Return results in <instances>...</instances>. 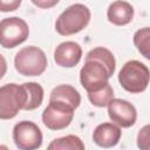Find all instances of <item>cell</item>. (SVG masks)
I'll list each match as a JSON object with an SVG mask.
<instances>
[{"label": "cell", "mask_w": 150, "mask_h": 150, "mask_svg": "<svg viewBox=\"0 0 150 150\" xmlns=\"http://www.w3.org/2000/svg\"><path fill=\"white\" fill-rule=\"evenodd\" d=\"M134 43L137 50L145 59H150V29L149 27H144L135 32Z\"/></svg>", "instance_id": "cell-16"}, {"label": "cell", "mask_w": 150, "mask_h": 150, "mask_svg": "<svg viewBox=\"0 0 150 150\" xmlns=\"http://www.w3.org/2000/svg\"><path fill=\"white\" fill-rule=\"evenodd\" d=\"M107 16L116 26L128 25L134 18V7L128 1H114L108 7Z\"/></svg>", "instance_id": "cell-12"}, {"label": "cell", "mask_w": 150, "mask_h": 150, "mask_svg": "<svg viewBox=\"0 0 150 150\" xmlns=\"http://www.w3.org/2000/svg\"><path fill=\"white\" fill-rule=\"evenodd\" d=\"M149 69L137 60L128 61L123 64L118 73V82L122 88L131 94H139L144 91L149 84Z\"/></svg>", "instance_id": "cell-3"}, {"label": "cell", "mask_w": 150, "mask_h": 150, "mask_svg": "<svg viewBox=\"0 0 150 150\" xmlns=\"http://www.w3.org/2000/svg\"><path fill=\"white\" fill-rule=\"evenodd\" d=\"M0 150H9L6 145H4V144H0Z\"/></svg>", "instance_id": "cell-22"}, {"label": "cell", "mask_w": 150, "mask_h": 150, "mask_svg": "<svg viewBox=\"0 0 150 150\" xmlns=\"http://www.w3.org/2000/svg\"><path fill=\"white\" fill-rule=\"evenodd\" d=\"M7 71V62L2 54H0V80L4 77V75Z\"/></svg>", "instance_id": "cell-21"}, {"label": "cell", "mask_w": 150, "mask_h": 150, "mask_svg": "<svg viewBox=\"0 0 150 150\" xmlns=\"http://www.w3.org/2000/svg\"><path fill=\"white\" fill-rule=\"evenodd\" d=\"M82 56V48L75 41L61 42L54 50V61L57 66L64 68L75 67Z\"/></svg>", "instance_id": "cell-10"}, {"label": "cell", "mask_w": 150, "mask_h": 150, "mask_svg": "<svg viewBox=\"0 0 150 150\" xmlns=\"http://www.w3.org/2000/svg\"><path fill=\"white\" fill-rule=\"evenodd\" d=\"M87 94H88V98L91 102V104L100 107V108L107 107L108 103L114 98V90L109 83L97 91L87 93Z\"/></svg>", "instance_id": "cell-17"}, {"label": "cell", "mask_w": 150, "mask_h": 150, "mask_svg": "<svg viewBox=\"0 0 150 150\" xmlns=\"http://www.w3.org/2000/svg\"><path fill=\"white\" fill-rule=\"evenodd\" d=\"M20 5H21V0H0V11L12 12L15 11Z\"/></svg>", "instance_id": "cell-19"}, {"label": "cell", "mask_w": 150, "mask_h": 150, "mask_svg": "<svg viewBox=\"0 0 150 150\" xmlns=\"http://www.w3.org/2000/svg\"><path fill=\"white\" fill-rule=\"evenodd\" d=\"M29 28L27 22L19 16L5 18L0 21V46L14 48L27 40Z\"/></svg>", "instance_id": "cell-6"}, {"label": "cell", "mask_w": 150, "mask_h": 150, "mask_svg": "<svg viewBox=\"0 0 150 150\" xmlns=\"http://www.w3.org/2000/svg\"><path fill=\"white\" fill-rule=\"evenodd\" d=\"M26 94L22 84L7 83L0 87V120H11L23 109Z\"/></svg>", "instance_id": "cell-5"}, {"label": "cell", "mask_w": 150, "mask_h": 150, "mask_svg": "<svg viewBox=\"0 0 150 150\" xmlns=\"http://www.w3.org/2000/svg\"><path fill=\"white\" fill-rule=\"evenodd\" d=\"M137 146L139 150H149V125H144L139 129L137 135Z\"/></svg>", "instance_id": "cell-18"}, {"label": "cell", "mask_w": 150, "mask_h": 150, "mask_svg": "<svg viewBox=\"0 0 150 150\" xmlns=\"http://www.w3.org/2000/svg\"><path fill=\"white\" fill-rule=\"evenodd\" d=\"M42 132L30 121H21L13 128V141L19 150H36L42 145Z\"/></svg>", "instance_id": "cell-7"}, {"label": "cell", "mask_w": 150, "mask_h": 150, "mask_svg": "<svg viewBox=\"0 0 150 150\" xmlns=\"http://www.w3.org/2000/svg\"><path fill=\"white\" fill-rule=\"evenodd\" d=\"M108 115L114 124L120 128H130L135 124L137 111L134 104L127 100L112 98L108 103Z\"/></svg>", "instance_id": "cell-9"}, {"label": "cell", "mask_w": 150, "mask_h": 150, "mask_svg": "<svg viewBox=\"0 0 150 150\" xmlns=\"http://www.w3.org/2000/svg\"><path fill=\"white\" fill-rule=\"evenodd\" d=\"M47 56L36 46H28L20 49L14 57L16 71L23 76H39L47 68Z\"/></svg>", "instance_id": "cell-4"}, {"label": "cell", "mask_w": 150, "mask_h": 150, "mask_svg": "<svg viewBox=\"0 0 150 150\" xmlns=\"http://www.w3.org/2000/svg\"><path fill=\"white\" fill-rule=\"evenodd\" d=\"M59 2V0H32V4H34L35 6L38 7H41V8H49V7H53L54 5H56Z\"/></svg>", "instance_id": "cell-20"}, {"label": "cell", "mask_w": 150, "mask_h": 150, "mask_svg": "<svg viewBox=\"0 0 150 150\" xmlns=\"http://www.w3.org/2000/svg\"><path fill=\"white\" fill-rule=\"evenodd\" d=\"M47 150H86L83 141L75 135H67L53 139Z\"/></svg>", "instance_id": "cell-15"}, {"label": "cell", "mask_w": 150, "mask_h": 150, "mask_svg": "<svg viewBox=\"0 0 150 150\" xmlns=\"http://www.w3.org/2000/svg\"><path fill=\"white\" fill-rule=\"evenodd\" d=\"M89 21L90 9L83 4H74L59 15L55 29L60 35H71L84 29Z\"/></svg>", "instance_id": "cell-2"}, {"label": "cell", "mask_w": 150, "mask_h": 150, "mask_svg": "<svg viewBox=\"0 0 150 150\" xmlns=\"http://www.w3.org/2000/svg\"><path fill=\"white\" fill-rule=\"evenodd\" d=\"M122 136L121 128L111 122L98 124L93 131V141L101 148H112L117 145Z\"/></svg>", "instance_id": "cell-11"}, {"label": "cell", "mask_w": 150, "mask_h": 150, "mask_svg": "<svg viewBox=\"0 0 150 150\" xmlns=\"http://www.w3.org/2000/svg\"><path fill=\"white\" fill-rule=\"evenodd\" d=\"M74 109L59 101H49L42 111V122L50 130H61L70 124L74 117Z\"/></svg>", "instance_id": "cell-8"}, {"label": "cell", "mask_w": 150, "mask_h": 150, "mask_svg": "<svg viewBox=\"0 0 150 150\" xmlns=\"http://www.w3.org/2000/svg\"><path fill=\"white\" fill-rule=\"evenodd\" d=\"M49 101H59L71 107L74 110L81 103L80 93L70 84H60L55 87L49 95Z\"/></svg>", "instance_id": "cell-13"}, {"label": "cell", "mask_w": 150, "mask_h": 150, "mask_svg": "<svg viewBox=\"0 0 150 150\" xmlns=\"http://www.w3.org/2000/svg\"><path fill=\"white\" fill-rule=\"evenodd\" d=\"M25 94H26V103L23 110H34L39 108L43 101V88L38 82H26L22 83Z\"/></svg>", "instance_id": "cell-14"}, {"label": "cell", "mask_w": 150, "mask_h": 150, "mask_svg": "<svg viewBox=\"0 0 150 150\" xmlns=\"http://www.w3.org/2000/svg\"><path fill=\"white\" fill-rule=\"evenodd\" d=\"M115 68L116 61L109 49L104 47L93 48L86 55L84 64L80 70V82L87 93L97 91L109 83Z\"/></svg>", "instance_id": "cell-1"}]
</instances>
